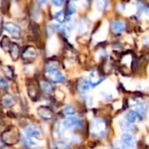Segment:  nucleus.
<instances>
[{
  "instance_id": "nucleus-30",
  "label": "nucleus",
  "mask_w": 149,
  "mask_h": 149,
  "mask_svg": "<svg viewBox=\"0 0 149 149\" xmlns=\"http://www.w3.org/2000/svg\"><path fill=\"white\" fill-rule=\"evenodd\" d=\"M36 2H38V3H40V4H45V3H46V1L47 0H35Z\"/></svg>"
},
{
  "instance_id": "nucleus-22",
  "label": "nucleus",
  "mask_w": 149,
  "mask_h": 149,
  "mask_svg": "<svg viewBox=\"0 0 149 149\" xmlns=\"http://www.w3.org/2000/svg\"><path fill=\"white\" fill-rule=\"evenodd\" d=\"M95 4H96V7L103 11L107 9V0H95Z\"/></svg>"
},
{
  "instance_id": "nucleus-1",
  "label": "nucleus",
  "mask_w": 149,
  "mask_h": 149,
  "mask_svg": "<svg viewBox=\"0 0 149 149\" xmlns=\"http://www.w3.org/2000/svg\"><path fill=\"white\" fill-rule=\"evenodd\" d=\"M45 75L47 79L53 83H62L65 80L64 75L58 70V64L55 61H51L47 64Z\"/></svg>"
},
{
  "instance_id": "nucleus-16",
  "label": "nucleus",
  "mask_w": 149,
  "mask_h": 149,
  "mask_svg": "<svg viewBox=\"0 0 149 149\" xmlns=\"http://www.w3.org/2000/svg\"><path fill=\"white\" fill-rule=\"evenodd\" d=\"M23 144L28 148H36L38 147V144L34 141V139L27 134L24 135L23 137Z\"/></svg>"
},
{
  "instance_id": "nucleus-25",
  "label": "nucleus",
  "mask_w": 149,
  "mask_h": 149,
  "mask_svg": "<svg viewBox=\"0 0 149 149\" xmlns=\"http://www.w3.org/2000/svg\"><path fill=\"white\" fill-rule=\"evenodd\" d=\"M69 145L63 141H56L54 143V148L55 149H69Z\"/></svg>"
},
{
  "instance_id": "nucleus-4",
  "label": "nucleus",
  "mask_w": 149,
  "mask_h": 149,
  "mask_svg": "<svg viewBox=\"0 0 149 149\" xmlns=\"http://www.w3.org/2000/svg\"><path fill=\"white\" fill-rule=\"evenodd\" d=\"M40 86L39 85L34 81V80H30L28 85H27V92H28V94L30 96V98L36 101L38 100L39 96H40Z\"/></svg>"
},
{
  "instance_id": "nucleus-13",
  "label": "nucleus",
  "mask_w": 149,
  "mask_h": 149,
  "mask_svg": "<svg viewBox=\"0 0 149 149\" xmlns=\"http://www.w3.org/2000/svg\"><path fill=\"white\" fill-rule=\"evenodd\" d=\"M16 100H17L16 97L11 94L6 93L2 97V103L4 107H11L12 106L15 105Z\"/></svg>"
},
{
  "instance_id": "nucleus-33",
  "label": "nucleus",
  "mask_w": 149,
  "mask_h": 149,
  "mask_svg": "<svg viewBox=\"0 0 149 149\" xmlns=\"http://www.w3.org/2000/svg\"><path fill=\"white\" fill-rule=\"evenodd\" d=\"M75 1H77V0H75Z\"/></svg>"
},
{
  "instance_id": "nucleus-21",
  "label": "nucleus",
  "mask_w": 149,
  "mask_h": 149,
  "mask_svg": "<svg viewBox=\"0 0 149 149\" xmlns=\"http://www.w3.org/2000/svg\"><path fill=\"white\" fill-rule=\"evenodd\" d=\"M11 46V43L10 41V39L7 37H3L2 40H1V47L4 50V51H10V48Z\"/></svg>"
},
{
  "instance_id": "nucleus-31",
  "label": "nucleus",
  "mask_w": 149,
  "mask_h": 149,
  "mask_svg": "<svg viewBox=\"0 0 149 149\" xmlns=\"http://www.w3.org/2000/svg\"><path fill=\"white\" fill-rule=\"evenodd\" d=\"M9 1H17V0H9Z\"/></svg>"
},
{
  "instance_id": "nucleus-23",
  "label": "nucleus",
  "mask_w": 149,
  "mask_h": 149,
  "mask_svg": "<svg viewBox=\"0 0 149 149\" xmlns=\"http://www.w3.org/2000/svg\"><path fill=\"white\" fill-rule=\"evenodd\" d=\"M62 113H64V115H65V117H71V116H74V115H75V111H74V109H73L72 107H70V106L65 107L63 109Z\"/></svg>"
},
{
  "instance_id": "nucleus-6",
  "label": "nucleus",
  "mask_w": 149,
  "mask_h": 149,
  "mask_svg": "<svg viewBox=\"0 0 149 149\" xmlns=\"http://www.w3.org/2000/svg\"><path fill=\"white\" fill-rule=\"evenodd\" d=\"M4 29L14 38H19L21 37V29L18 25H17L14 23L7 22L4 24Z\"/></svg>"
},
{
  "instance_id": "nucleus-24",
  "label": "nucleus",
  "mask_w": 149,
  "mask_h": 149,
  "mask_svg": "<svg viewBox=\"0 0 149 149\" xmlns=\"http://www.w3.org/2000/svg\"><path fill=\"white\" fill-rule=\"evenodd\" d=\"M54 17L60 24H63L65 22V15L64 11H62V10L56 12L55 15H54Z\"/></svg>"
},
{
  "instance_id": "nucleus-19",
  "label": "nucleus",
  "mask_w": 149,
  "mask_h": 149,
  "mask_svg": "<svg viewBox=\"0 0 149 149\" xmlns=\"http://www.w3.org/2000/svg\"><path fill=\"white\" fill-rule=\"evenodd\" d=\"M120 125V127L123 131L132 132V131L135 130V127L133 125V123H131L127 120H121Z\"/></svg>"
},
{
  "instance_id": "nucleus-11",
  "label": "nucleus",
  "mask_w": 149,
  "mask_h": 149,
  "mask_svg": "<svg viewBox=\"0 0 149 149\" xmlns=\"http://www.w3.org/2000/svg\"><path fill=\"white\" fill-rule=\"evenodd\" d=\"M21 57L25 61H32L37 57V52L33 47H26L22 52Z\"/></svg>"
},
{
  "instance_id": "nucleus-32",
  "label": "nucleus",
  "mask_w": 149,
  "mask_h": 149,
  "mask_svg": "<svg viewBox=\"0 0 149 149\" xmlns=\"http://www.w3.org/2000/svg\"><path fill=\"white\" fill-rule=\"evenodd\" d=\"M111 149H119V148H111Z\"/></svg>"
},
{
  "instance_id": "nucleus-28",
  "label": "nucleus",
  "mask_w": 149,
  "mask_h": 149,
  "mask_svg": "<svg viewBox=\"0 0 149 149\" xmlns=\"http://www.w3.org/2000/svg\"><path fill=\"white\" fill-rule=\"evenodd\" d=\"M0 86L2 88V90H3V91H8V89H9L8 82L3 78H1V79H0Z\"/></svg>"
},
{
  "instance_id": "nucleus-3",
  "label": "nucleus",
  "mask_w": 149,
  "mask_h": 149,
  "mask_svg": "<svg viewBox=\"0 0 149 149\" xmlns=\"http://www.w3.org/2000/svg\"><path fill=\"white\" fill-rule=\"evenodd\" d=\"M107 131V123L102 119L94 120L90 126V134L96 138L103 137Z\"/></svg>"
},
{
  "instance_id": "nucleus-26",
  "label": "nucleus",
  "mask_w": 149,
  "mask_h": 149,
  "mask_svg": "<svg viewBox=\"0 0 149 149\" xmlns=\"http://www.w3.org/2000/svg\"><path fill=\"white\" fill-rule=\"evenodd\" d=\"M3 71L4 72V74L6 75L7 78L9 79H12L13 77V71L10 66H3Z\"/></svg>"
},
{
  "instance_id": "nucleus-20",
  "label": "nucleus",
  "mask_w": 149,
  "mask_h": 149,
  "mask_svg": "<svg viewBox=\"0 0 149 149\" xmlns=\"http://www.w3.org/2000/svg\"><path fill=\"white\" fill-rule=\"evenodd\" d=\"M40 87H41L42 91L46 94H51L53 92V87L48 81H43L40 84Z\"/></svg>"
},
{
  "instance_id": "nucleus-17",
  "label": "nucleus",
  "mask_w": 149,
  "mask_h": 149,
  "mask_svg": "<svg viewBox=\"0 0 149 149\" xmlns=\"http://www.w3.org/2000/svg\"><path fill=\"white\" fill-rule=\"evenodd\" d=\"M140 118H141L140 114H139L135 110H131V111H129V112L127 113V115H126V120H127V121L133 123V124H134V122H136V120H137L138 119H140Z\"/></svg>"
},
{
  "instance_id": "nucleus-27",
  "label": "nucleus",
  "mask_w": 149,
  "mask_h": 149,
  "mask_svg": "<svg viewBox=\"0 0 149 149\" xmlns=\"http://www.w3.org/2000/svg\"><path fill=\"white\" fill-rule=\"evenodd\" d=\"M76 11V8H75V5L72 3H69L68 4V8H67V15L68 16H72L75 13Z\"/></svg>"
},
{
  "instance_id": "nucleus-7",
  "label": "nucleus",
  "mask_w": 149,
  "mask_h": 149,
  "mask_svg": "<svg viewBox=\"0 0 149 149\" xmlns=\"http://www.w3.org/2000/svg\"><path fill=\"white\" fill-rule=\"evenodd\" d=\"M105 79L104 75L98 70H94L91 72L90 74V79H89V82L90 85L93 87H95L97 86H99L103 80Z\"/></svg>"
},
{
  "instance_id": "nucleus-29",
  "label": "nucleus",
  "mask_w": 149,
  "mask_h": 149,
  "mask_svg": "<svg viewBox=\"0 0 149 149\" xmlns=\"http://www.w3.org/2000/svg\"><path fill=\"white\" fill-rule=\"evenodd\" d=\"M51 1L53 3V5H55L56 7H60L65 3V0H51Z\"/></svg>"
},
{
  "instance_id": "nucleus-8",
  "label": "nucleus",
  "mask_w": 149,
  "mask_h": 149,
  "mask_svg": "<svg viewBox=\"0 0 149 149\" xmlns=\"http://www.w3.org/2000/svg\"><path fill=\"white\" fill-rule=\"evenodd\" d=\"M135 138L132 134L126 133L121 136V144L124 149H132L135 146Z\"/></svg>"
},
{
  "instance_id": "nucleus-2",
  "label": "nucleus",
  "mask_w": 149,
  "mask_h": 149,
  "mask_svg": "<svg viewBox=\"0 0 149 149\" xmlns=\"http://www.w3.org/2000/svg\"><path fill=\"white\" fill-rule=\"evenodd\" d=\"M20 139H21L20 132L15 127H11L6 129L4 132H3L1 135L2 142L5 143L6 145H14L20 141Z\"/></svg>"
},
{
  "instance_id": "nucleus-12",
  "label": "nucleus",
  "mask_w": 149,
  "mask_h": 149,
  "mask_svg": "<svg viewBox=\"0 0 149 149\" xmlns=\"http://www.w3.org/2000/svg\"><path fill=\"white\" fill-rule=\"evenodd\" d=\"M126 28V24L121 20H114L111 24V29L115 35H120Z\"/></svg>"
},
{
  "instance_id": "nucleus-9",
  "label": "nucleus",
  "mask_w": 149,
  "mask_h": 149,
  "mask_svg": "<svg viewBox=\"0 0 149 149\" xmlns=\"http://www.w3.org/2000/svg\"><path fill=\"white\" fill-rule=\"evenodd\" d=\"M25 134L31 136L33 139H37V140H41L42 139V133H41L40 129L38 127H36L35 125H32V124H29L26 127Z\"/></svg>"
},
{
  "instance_id": "nucleus-18",
  "label": "nucleus",
  "mask_w": 149,
  "mask_h": 149,
  "mask_svg": "<svg viewBox=\"0 0 149 149\" xmlns=\"http://www.w3.org/2000/svg\"><path fill=\"white\" fill-rule=\"evenodd\" d=\"M10 55L13 60H17L19 57V46L17 44H11V46L10 48Z\"/></svg>"
},
{
  "instance_id": "nucleus-15",
  "label": "nucleus",
  "mask_w": 149,
  "mask_h": 149,
  "mask_svg": "<svg viewBox=\"0 0 149 149\" xmlns=\"http://www.w3.org/2000/svg\"><path fill=\"white\" fill-rule=\"evenodd\" d=\"M133 103H134V107H136V108H135V111L140 114L141 118V117H144V116L146 115V112H147V108H146L145 104H144L141 100H134Z\"/></svg>"
},
{
  "instance_id": "nucleus-14",
  "label": "nucleus",
  "mask_w": 149,
  "mask_h": 149,
  "mask_svg": "<svg viewBox=\"0 0 149 149\" xmlns=\"http://www.w3.org/2000/svg\"><path fill=\"white\" fill-rule=\"evenodd\" d=\"M90 82L86 79H81L78 82V90L80 94H86L90 88Z\"/></svg>"
},
{
  "instance_id": "nucleus-10",
  "label": "nucleus",
  "mask_w": 149,
  "mask_h": 149,
  "mask_svg": "<svg viewBox=\"0 0 149 149\" xmlns=\"http://www.w3.org/2000/svg\"><path fill=\"white\" fill-rule=\"evenodd\" d=\"M38 113L39 117L45 120H49L53 117V112L49 107L42 106L38 108Z\"/></svg>"
},
{
  "instance_id": "nucleus-5",
  "label": "nucleus",
  "mask_w": 149,
  "mask_h": 149,
  "mask_svg": "<svg viewBox=\"0 0 149 149\" xmlns=\"http://www.w3.org/2000/svg\"><path fill=\"white\" fill-rule=\"evenodd\" d=\"M63 125L65 128H68V129H71V128L82 129L83 122L81 121V120H79L78 117L74 115L71 117H66L63 122Z\"/></svg>"
}]
</instances>
